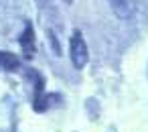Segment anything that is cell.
I'll return each instance as SVG.
<instances>
[{"label": "cell", "mask_w": 148, "mask_h": 132, "mask_svg": "<svg viewBox=\"0 0 148 132\" xmlns=\"http://www.w3.org/2000/svg\"><path fill=\"white\" fill-rule=\"evenodd\" d=\"M69 53H71V63L75 69H83L89 61V53H87V45H85V39L81 37L79 31H73V37H71V43H69Z\"/></svg>", "instance_id": "obj_1"}, {"label": "cell", "mask_w": 148, "mask_h": 132, "mask_svg": "<svg viewBox=\"0 0 148 132\" xmlns=\"http://www.w3.org/2000/svg\"><path fill=\"white\" fill-rule=\"evenodd\" d=\"M31 75L35 77V102H33V108L37 112H45L49 108V100H47L49 96H45V79L35 71H31Z\"/></svg>", "instance_id": "obj_2"}, {"label": "cell", "mask_w": 148, "mask_h": 132, "mask_svg": "<svg viewBox=\"0 0 148 132\" xmlns=\"http://www.w3.org/2000/svg\"><path fill=\"white\" fill-rule=\"evenodd\" d=\"M21 47L25 49V57L27 59H33L35 55V31H33V25H27L25 33L21 35Z\"/></svg>", "instance_id": "obj_3"}, {"label": "cell", "mask_w": 148, "mask_h": 132, "mask_svg": "<svg viewBox=\"0 0 148 132\" xmlns=\"http://www.w3.org/2000/svg\"><path fill=\"white\" fill-rule=\"evenodd\" d=\"M110 4L114 8V12L120 19H130L134 12V2L132 0H110Z\"/></svg>", "instance_id": "obj_4"}, {"label": "cell", "mask_w": 148, "mask_h": 132, "mask_svg": "<svg viewBox=\"0 0 148 132\" xmlns=\"http://www.w3.org/2000/svg\"><path fill=\"white\" fill-rule=\"evenodd\" d=\"M21 65L18 57L12 55V53H6V51H0V67L6 69V71H16Z\"/></svg>", "instance_id": "obj_5"}, {"label": "cell", "mask_w": 148, "mask_h": 132, "mask_svg": "<svg viewBox=\"0 0 148 132\" xmlns=\"http://www.w3.org/2000/svg\"><path fill=\"white\" fill-rule=\"evenodd\" d=\"M49 41H51V45H53V49H55V55H61V47H59V41L55 39V35H53V33H49Z\"/></svg>", "instance_id": "obj_6"}, {"label": "cell", "mask_w": 148, "mask_h": 132, "mask_svg": "<svg viewBox=\"0 0 148 132\" xmlns=\"http://www.w3.org/2000/svg\"><path fill=\"white\" fill-rule=\"evenodd\" d=\"M65 2H69V4H71V2H73V0H65Z\"/></svg>", "instance_id": "obj_7"}]
</instances>
